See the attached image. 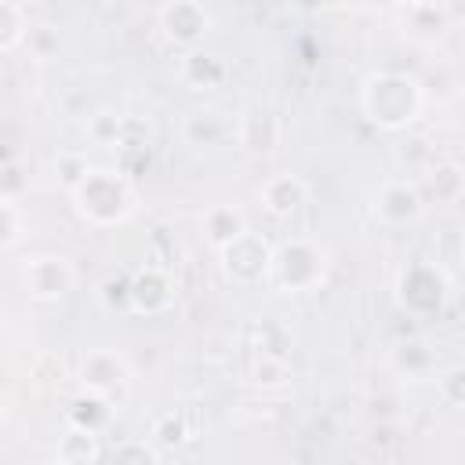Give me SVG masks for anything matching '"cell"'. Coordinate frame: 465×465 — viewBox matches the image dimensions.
<instances>
[{
  "label": "cell",
  "instance_id": "cell-2",
  "mask_svg": "<svg viewBox=\"0 0 465 465\" xmlns=\"http://www.w3.org/2000/svg\"><path fill=\"white\" fill-rule=\"evenodd\" d=\"M302 196H305V189H302L298 178H272V182L265 185V203H269L276 214L294 211V207L302 203Z\"/></svg>",
  "mask_w": 465,
  "mask_h": 465
},
{
  "label": "cell",
  "instance_id": "cell-1",
  "mask_svg": "<svg viewBox=\"0 0 465 465\" xmlns=\"http://www.w3.org/2000/svg\"><path fill=\"white\" fill-rule=\"evenodd\" d=\"M29 283L36 294H62L65 283H69V269L62 258H36L29 269H25Z\"/></svg>",
  "mask_w": 465,
  "mask_h": 465
},
{
  "label": "cell",
  "instance_id": "cell-3",
  "mask_svg": "<svg viewBox=\"0 0 465 465\" xmlns=\"http://www.w3.org/2000/svg\"><path fill=\"white\" fill-rule=\"evenodd\" d=\"M381 214L385 218H414L418 214V196L407 185H389L381 196Z\"/></svg>",
  "mask_w": 465,
  "mask_h": 465
}]
</instances>
